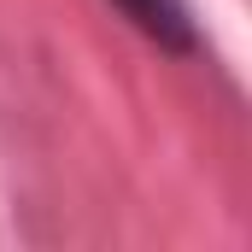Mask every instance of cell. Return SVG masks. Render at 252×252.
Here are the masks:
<instances>
[{
  "label": "cell",
  "instance_id": "6da1fadb",
  "mask_svg": "<svg viewBox=\"0 0 252 252\" xmlns=\"http://www.w3.org/2000/svg\"><path fill=\"white\" fill-rule=\"evenodd\" d=\"M118 6H124L147 35H158V41H170V47H188V41H193L182 0H118Z\"/></svg>",
  "mask_w": 252,
  "mask_h": 252
}]
</instances>
